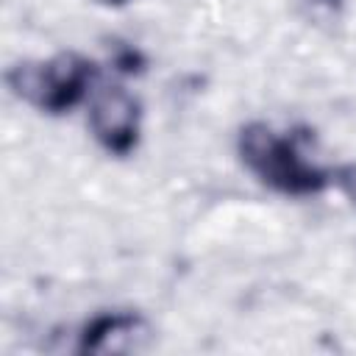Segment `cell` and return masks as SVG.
<instances>
[{"label":"cell","instance_id":"cell-1","mask_svg":"<svg viewBox=\"0 0 356 356\" xmlns=\"http://www.w3.org/2000/svg\"><path fill=\"white\" fill-rule=\"evenodd\" d=\"M239 153L245 164L270 186L289 195H309L328 184V175L306 161L292 139L275 136L273 128L250 122L239 134Z\"/></svg>","mask_w":356,"mask_h":356},{"label":"cell","instance_id":"cell-2","mask_svg":"<svg viewBox=\"0 0 356 356\" xmlns=\"http://www.w3.org/2000/svg\"><path fill=\"white\" fill-rule=\"evenodd\" d=\"M95 75V67L75 56L61 53L47 64H19L8 72V86L17 97L36 103L44 111L61 114L72 108L83 95Z\"/></svg>","mask_w":356,"mask_h":356},{"label":"cell","instance_id":"cell-3","mask_svg":"<svg viewBox=\"0 0 356 356\" xmlns=\"http://www.w3.org/2000/svg\"><path fill=\"white\" fill-rule=\"evenodd\" d=\"M89 125L97 142L111 153H128L139 136V103L120 86L100 89L89 106Z\"/></svg>","mask_w":356,"mask_h":356},{"label":"cell","instance_id":"cell-4","mask_svg":"<svg viewBox=\"0 0 356 356\" xmlns=\"http://www.w3.org/2000/svg\"><path fill=\"white\" fill-rule=\"evenodd\" d=\"M147 323L139 314H100L81 334L83 353H131L147 342Z\"/></svg>","mask_w":356,"mask_h":356},{"label":"cell","instance_id":"cell-5","mask_svg":"<svg viewBox=\"0 0 356 356\" xmlns=\"http://www.w3.org/2000/svg\"><path fill=\"white\" fill-rule=\"evenodd\" d=\"M337 181H339V186H342V192L356 203V161H350V164H345L339 172H337Z\"/></svg>","mask_w":356,"mask_h":356},{"label":"cell","instance_id":"cell-6","mask_svg":"<svg viewBox=\"0 0 356 356\" xmlns=\"http://www.w3.org/2000/svg\"><path fill=\"white\" fill-rule=\"evenodd\" d=\"M312 3H317V6H328V8H337V6H339V0H312Z\"/></svg>","mask_w":356,"mask_h":356}]
</instances>
